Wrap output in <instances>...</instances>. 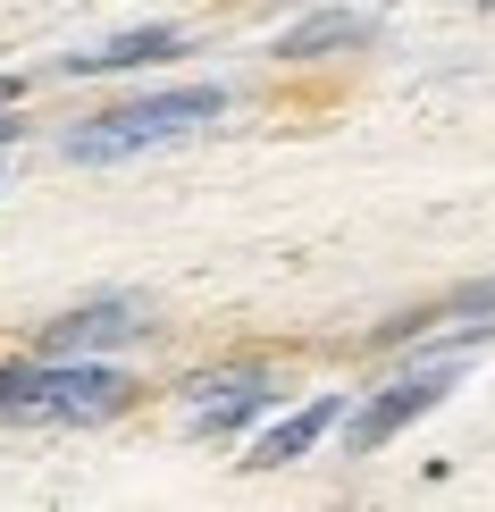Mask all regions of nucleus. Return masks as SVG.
I'll return each mask as SVG.
<instances>
[{
  "label": "nucleus",
  "instance_id": "5",
  "mask_svg": "<svg viewBox=\"0 0 495 512\" xmlns=\"http://www.w3.org/2000/svg\"><path fill=\"white\" fill-rule=\"evenodd\" d=\"M168 51H177V34L143 26V34H118V42H93V51H76L68 68H76V76H110V68H135V59H168Z\"/></svg>",
  "mask_w": 495,
  "mask_h": 512
},
{
  "label": "nucleus",
  "instance_id": "4",
  "mask_svg": "<svg viewBox=\"0 0 495 512\" xmlns=\"http://www.w3.org/2000/svg\"><path fill=\"white\" fill-rule=\"evenodd\" d=\"M143 328V303H101V311H76L42 336V353H84V345H118V336Z\"/></svg>",
  "mask_w": 495,
  "mask_h": 512
},
{
  "label": "nucleus",
  "instance_id": "1",
  "mask_svg": "<svg viewBox=\"0 0 495 512\" xmlns=\"http://www.w3.org/2000/svg\"><path fill=\"white\" fill-rule=\"evenodd\" d=\"M219 110H227V93H210V84H193V93H143V101H126V110H110V118H84L68 135V152L76 160H126V152H152V143H168V135L210 126Z\"/></svg>",
  "mask_w": 495,
  "mask_h": 512
},
{
  "label": "nucleus",
  "instance_id": "2",
  "mask_svg": "<svg viewBox=\"0 0 495 512\" xmlns=\"http://www.w3.org/2000/svg\"><path fill=\"white\" fill-rule=\"evenodd\" d=\"M126 403V378L118 370H68V361H51V370H17V395L9 412H34V420H101Z\"/></svg>",
  "mask_w": 495,
  "mask_h": 512
},
{
  "label": "nucleus",
  "instance_id": "8",
  "mask_svg": "<svg viewBox=\"0 0 495 512\" xmlns=\"http://www.w3.org/2000/svg\"><path fill=\"white\" fill-rule=\"evenodd\" d=\"M9 395H17V370H0V412H9Z\"/></svg>",
  "mask_w": 495,
  "mask_h": 512
},
{
  "label": "nucleus",
  "instance_id": "7",
  "mask_svg": "<svg viewBox=\"0 0 495 512\" xmlns=\"http://www.w3.org/2000/svg\"><path fill=\"white\" fill-rule=\"evenodd\" d=\"M353 34H361L353 17H328V26H303V34H277V51L294 59V51H328V42H353Z\"/></svg>",
  "mask_w": 495,
  "mask_h": 512
},
{
  "label": "nucleus",
  "instance_id": "6",
  "mask_svg": "<svg viewBox=\"0 0 495 512\" xmlns=\"http://www.w3.org/2000/svg\"><path fill=\"white\" fill-rule=\"evenodd\" d=\"M328 420H336V403H311L303 420H286L277 437H261V454H252V462H294V454H303V445H311L319 429H328Z\"/></svg>",
  "mask_w": 495,
  "mask_h": 512
},
{
  "label": "nucleus",
  "instance_id": "3",
  "mask_svg": "<svg viewBox=\"0 0 495 512\" xmlns=\"http://www.w3.org/2000/svg\"><path fill=\"white\" fill-rule=\"evenodd\" d=\"M445 387H454V370H420V378H403V387H386V395L370 403V412L353 420V445H386V437L403 429V420H420V412H428V403H437Z\"/></svg>",
  "mask_w": 495,
  "mask_h": 512
},
{
  "label": "nucleus",
  "instance_id": "9",
  "mask_svg": "<svg viewBox=\"0 0 495 512\" xmlns=\"http://www.w3.org/2000/svg\"><path fill=\"white\" fill-rule=\"evenodd\" d=\"M0 135H9V118H0Z\"/></svg>",
  "mask_w": 495,
  "mask_h": 512
}]
</instances>
